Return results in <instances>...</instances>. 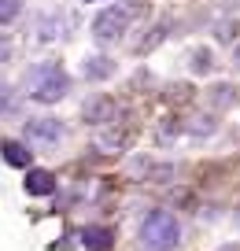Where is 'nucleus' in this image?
Instances as JSON below:
<instances>
[{
  "label": "nucleus",
  "instance_id": "obj_5",
  "mask_svg": "<svg viewBox=\"0 0 240 251\" xmlns=\"http://www.w3.org/2000/svg\"><path fill=\"white\" fill-rule=\"evenodd\" d=\"M0 155H4V163H8V166H19V170H23V166H30V155H33V151L26 148L23 141L4 137V141H0Z\"/></svg>",
  "mask_w": 240,
  "mask_h": 251
},
{
  "label": "nucleus",
  "instance_id": "obj_4",
  "mask_svg": "<svg viewBox=\"0 0 240 251\" xmlns=\"http://www.w3.org/2000/svg\"><path fill=\"white\" fill-rule=\"evenodd\" d=\"M26 137H30V141H41V144H55L63 137V126H59V118L41 115V118H30V122H26Z\"/></svg>",
  "mask_w": 240,
  "mask_h": 251
},
{
  "label": "nucleus",
  "instance_id": "obj_1",
  "mask_svg": "<svg viewBox=\"0 0 240 251\" xmlns=\"http://www.w3.org/2000/svg\"><path fill=\"white\" fill-rule=\"evenodd\" d=\"M26 93L37 103H59L70 93V78L59 63H37L30 74H26Z\"/></svg>",
  "mask_w": 240,
  "mask_h": 251
},
{
  "label": "nucleus",
  "instance_id": "obj_9",
  "mask_svg": "<svg viewBox=\"0 0 240 251\" xmlns=\"http://www.w3.org/2000/svg\"><path fill=\"white\" fill-rule=\"evenodd\" d=\"M85 244L93 251H107V229H85Z\"/></svg>",
  "mask_w": 240,
  "mask_h": 251
},
{
  "label": "nucleus",
  "instance_id": "obj_6",
  "mask_svg": "<svg viewBox=\"0 0 240 251\" xmlns=\"http://www.w3.org/2000/svg\"><path fill=\"white\" fill-rule=\"evenodd\" d=\"M26 192H30V196H52L55 192V174L52 170H30L26 174Z\"/></svg>",
  "mask_w": 240,
  "mask_h": 251
},
{
  "label": "nucleus",
  "instance_id": "obj_10",
  "mask_svg": "<svg viewBox=\"0 0 240 251\" xmlns=\"http://www.w3.org/2000/svg\"><path fill=\"white\" fill-rule=\"evenodd\" d=\"M104 115H111V100H96L93 107L85 103V118H104Z\"/></svg>",
  "mask_w": 240,
  "mask_h": 251
},
{
  "label": "nucleus",
  "instance_id": "obj_3",
  "mask_svg": "<svg viewBox=\"0 0 240 251\" xmlns=\"http://www.w3.org/2000/svg\"><path fill=\"white\" fill-rule=\"evenodd\" d=\"M126 30H130V15H126V11H118V8H104L100 15L93 19V37L100 41V45L118 41Z\"/></svg>",
  "mask_w": 240,
  "mask_h": 251
},
{
  "label": "nucleus",
  "instance_id": "obj_13",
  "mask_svg": "<svg viewBox=\"0 0 240 251\" xmlns=\"http://www.w3.org/2000/svg\"><path fill=\"white\" fill-rule=\"evenodd\" d=\"M8 55H11V45L4 37H0V63H8Z\"/></svg>",
  "mask_w": 240,
  "mask_h": 251
},
{
  "label": "nucleus",
  "instance_id": "obj_11",
  "mask_svg": "<svg viewBox=\"0 0 240 251\" xmlns=\"http://www.w3.org/2000/svg\"><path fill=\"white\" fill-rule=\"evenodd\" d=\"M15 107V100H11V89L8 85H0V111H11Z\"/></svg>",
  "mask_w": 240,
  "mask_h": 251
},
{
  "label": "nucleus",
  "instance_id": "obj_12",
  "mask_svg": "<svg viewBox=\"0 0 240 251\" xmlns=\"http://www.w3.org/2000/svg\"><path fill=\"white\" fill-rule=\"evenodd\" d=\"M196 71H211V52H196Z\"/></svg>",
  "mask_w": 240,
  "mask_h": 251
},
{
  "label": "nucleus",
  "instance_id": "obj_2",
  "mask_svg": "<svg viewBox=\"0 0 240 251\" xmlns=\"http://www.w3.org/2000/svg\"><path fill=\"white\" fill-rule=\"evenodd\" d=\"M181 244V226L170 211H152L140 222V248L144 251H174Z\"/></svg>",
  "mask_w": 240,
  "mask_h": 251
},
{
  "label": "nucleus",
  "instance_id": "obj_7",
  "mask_svg": "<svg viewBox=\"0 0 240 251\" xmlns=\"http://www.w3.org/2000/svg\"><path fill=\"white\" fill-rule=\"evenodd\" d=\"M111 74H115V63H111L107 55H93V59H85V78H89V81L111 78Z\"/></svg>",
  "mask_w": 240,
  "mask_h": 251
},
{
  "label": "nucleus",
  "instance_id": "obj_8",
  "mask_svg": "<svg viewBox=\"0 0 240 251\" xmlns=\"http://www.w3.org/2000/svg\"><path fill=\"white\" fill-rule=\"evenodd\" d=\"M19 15H23V0H0V26L15 23Z\"/></svg>",
  "mask_w": 240,
  "mask_h": 251
},
{
  "label": "nucleus",
  "instance_id": "obj_14",
  "mask_svg": "<svg viewBox=\"0 0 240 251\" xmlns=\"http://www.w3.org/2000/svg\"><path fill=\"white\" fill-rule=\"evenodd\" d=\"M233 63H237V67H240V45L233 48Z\"/></svg>",
  "mask_w": 240,
  "mask_h": 251
}]
</instances>
